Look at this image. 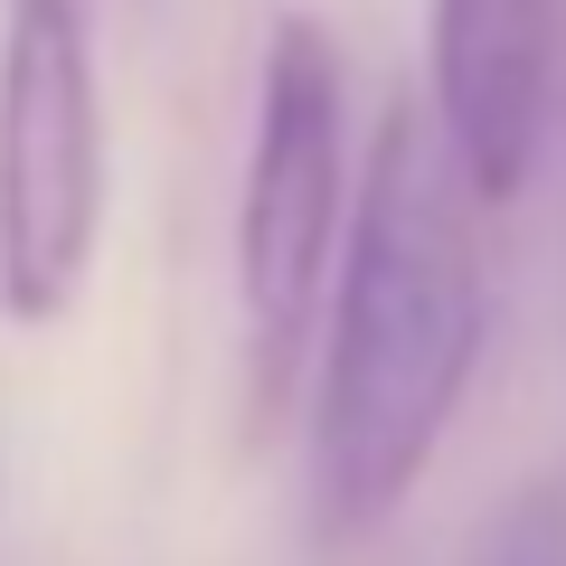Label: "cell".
Masks as SVG:
<instances>
[{"label": "cell", "mask_w": 566, "mask_h": 566, "mask_svg": "<svg viewBox=\"0 0 566 566\" xmlns=\"http://www.w3.org/2000/svg\"><path fill=\"white\" fill-rule=\"evenodd\" d=\"M472 566H566V463L510 482V501L482 520Z\"/></svg>", "instance_id": "5b68a950"}, {"label": "cell", "mask_w": 566, "mask_h": 566, "mask_svg": "<svg viewBox=\"0 0 566 566\" xmlns=\"http://www.w3.org/2000/svg\"><path fill=\"white\" fill-rule=\"evenodd\" d=\"M557 39L566 0H434L424 66H434V133L472 199H520L538 170L547 104H557Z\"/></svg>", "instance_id": "277c9868"}, {"label": "cell", "mask_w": 566, "mask_h": 566, "mask_svg": "<svg viewBox=\"0 0 566 566\" xmlns=\"http://www.w3.org/2000/svg\"><path fill=\"white\" fill-rule=\"evenodd\" d=\"M104 237V85L85 0H10L0 20V312L57 322Z\"/></svg>", "instance_id": "3957f363"}, {"label": "cell", "mask_w": 566, "mask_h": 566, "mask_svg": "<svg viewBox=\"0 0 566 566\" xmlns=\"http://www.w3.org/2000/svg\"><path fill=\"white\" fill-rule=\"evenodd\" d=\"M322 312L331 331L312 397V520L322 538H368L424 482L491 331L472 180L453 170L424 104H387L368 142Z\"/></svg>", "instance_id": "6da1fadb"}, {"label": "cell", "mask_w": 566, "mask_h": 566, "mask_svg": "<svg viewBox=\"0 0 566 566\" xmlns=\"http://www.w3.org/2000/svg\"><path fill=\"white\" fill-rule=\"evenodd\" d=\"M340 218H349V76L331 29L283 10L264 29L255 142H245V199H237V303H245L255 416H274L312 359Z\"/></svg>", "instance_id": "7a4b0ae2"}]
</instances>
